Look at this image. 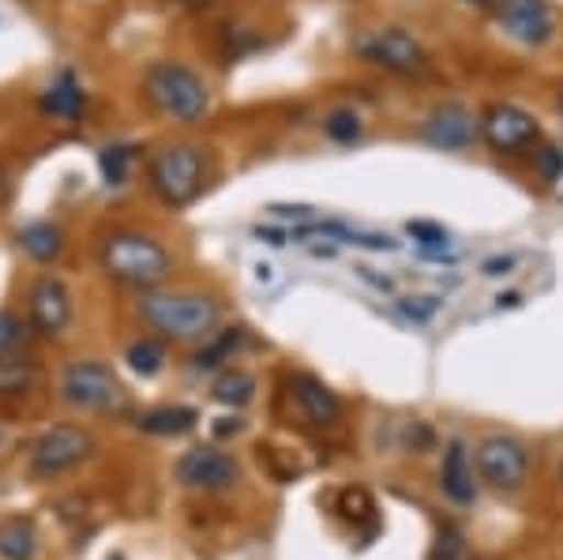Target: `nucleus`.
Returning <instances> with one entry per match:
<instances>
[{
  "label": "nucleus",
  "instance_id": "obj_6",
  "mask_svg": "<svg viewBox=\"0 0 563 560\" xmlns=\"http://www.w3.org/2000/svg\"><path fill=\"white\" fill-rule=\"evenodd\" d=\"M353 53L368 65L395 72V76H421L429 68V53L421 50V42L413 34H406L402 26H379V31H365L353 42Z\"/></svg>",
  "mask_w": 563,
  "mask_h": 560
},
{
  "label": "nucleus",
  "instance_id": "obj_4",
  "mask_svg": "<svg viewBox=\"0 0 563 560\" xmlns=\"http://www.w3.org/2000/svg\"><path fill=\"white\" fill-rule=\"evenodd\" d=\"M143 180H147L151 196L169 211L196 204L207 188V155L199 143L177 140V143H162L147 155L143 166Z\"/></svg>",
  "mask_w": 563,
  "mask_h": 560
},
{
  "label": "nucleus",
  "instance_id": "obj_10",
  "mask_svg": "<svg viewBox=\"0 0 563 560\" xmlns=\"http://www.w3.org/2000/svg\"><path fill=\"white\" fill-rule=\"evenodd\" d=\"M481 140L493 151H499V155H519V151L533 147V143L541 140V129L526 110L504 102L481 117Z\"/></svg>",
  "mask_w": 563,
  "mask_h": 560
},
{
  "label": "nucleus",
  "instance_id": "obj_7",
  "mask_svg": "<svg viewBox=\"0 0 563 560\" xmlns=\"http://www.w3.org/2000/svg\"><path fill=\"white\" fill-rule=\"evenodd\" d=\"M95 451V437L79 426H53L45 429L31 448V471L38 477H57L79 466Z\"/></svg>",
  "mask_w": 563,
  "mask_h": 560
},
{
  "label": "nucleus",
  "instance_id": "obj_18",
  "mask_svg": "<svg viewBox=\"0 0 563 560\" xmlns=\"http://www.w3.org/2000/svg\"><path fill=\"white\" fill-rule=\"evenodd\" d=\"M199 421V414L192 406H154V410L140 414V426L143 432H151V437H185V432H192Z\"/></svg>",
  "mask_w": 563,
  "mask_h": 560
},
{
  "label": "nucleus",
  "instance_id": "obj_31",
  "mask_svg": "<svg viewBox=\"0 0 563 560\" xmlns=\"http://www.w3.org/2000/svg\"><path fill=\"white\" fill-rule=\"evenodd\" d=\"M271 211H275L278 215V219H297V222H308V219H312V215H316V207H286V204H275V207H271Z\"/></svg>",
  "mask_w": 563,
  "mask_h": 560
},
{
  "label": "nucleus",
  "instance_id": "obj_5",
  "mask_svg": "<svg viewBox=\"0 0 563 560\" xmlns=\"http://www.w3.org/2000/svg\"><path fill=\"white\" fill-rule=\"evenodd\" d=\"M60 399L90 414H124L129 410V387L106 361L79 358L60 373Z\"/></svg>",
  "mask_w": 563,
  "mask_h": 560
},
{
  "label": "nucleus",
  "instance_id": "obj_20",
  "mask_svg": "<svg viewBox=\"0 0 563 560\" xmlns=\"http://www.w3.org/2000/svg\"><path fill=\"white\" fill-rule=\"evenodd\" d=\"M34 549H38V541H34L31 523L15 519L8 527H0V557L4 560H31Z\"/></svg>",
  "mask_w": 563,
  "mask_h": 560
},
{
  "label": "nucleus",
  "instance_id": "obj_22",
  "mask_svg": "<svg viewBox=\"0 0 563 560\" xmlns=\"http://www.w3.org/2000/svg\"><path fill=\"white\" fill-rule=\"evenodd\" d=\"M124 361L132 365V373H140V376H147V381H151V376H158L162 365H166V350H162L154 339H140V342H132V347H129Z\"/></svg>",
  "mask_w": 563,
  "mask_h": 560
},
{
  "label": "nucleus",
  "instance_id": "obj_17",
  "mask_svg": "<svg viewBox=\"0 0 563 560\" xmlns=\"http://www.w3.org/2000/svg\"><path fill=\"white\" fill-rule=\"evenodd\" d=\"M440 485L443 493L451 496L455 504H474V471H470V459H466V448L462 440H451L448 444V455H443V471H440Z\"/></svg>",
  "mask_w": 563,
  "mask_h": 560
},
{
  "label": "nucleus",
  "instance_id": "obj_12",
  "mask_svg": "<svg viewBox=\"0 0 563 560\" xmlns=\"http://www.w3.org/2000/svg\"><path fill=\"white\" fill-rule=\"evenodd\" d=\"M87 106H90V95H87L84 79L71 68H60L57 76L38 90V110L42 117H49V121L79 124L87 117Z\"/></svg>",
  "mask_w": 563,
  "mask_h": 560
},
{
  "label": "nucleus",
  "instance_id": "obj_1",
  "mask_svg": "<svg viewBox=\"0 0 563 560\" xmlns=\"http://www.w3.org/2000/svg\"><path fill=\"white\" fill-rule=\"evenodd\" d=\"M95 260L102 275L129 290H158L174 275V252L140 226H109L95 241Z\"/></svg>",
  "mask_w": 563,
  "mask_h": 560
},
{
  "label": "nucleus",
  "instance_id": "obj_9",
  "mask_svg": "<svg viewBox=\"0 0 563 560\" xmlns=\"http://www.w3.org/2000/svg\"><path fill=\"white\" fill-rule=\"evenodd\" d=\"M477 474L496 490H519L530 474V451L515 437H488L477 444Z\"/></svg>",
  "mask_w": 563,
  "mask_h": 560
},
{
  "label": "nucleus",
  "instance_id": "obj_25",
  "mask_svg": "<svg viewBox=\"0 0 563 560\" xmlns=\"http://www.w3.org/2000/svg\"><path fill=\"white\" fill-rule=\"evenodd\" d=\"M406 230H410V238L417 241V245L429 249V252H443L451 245V233L443 230L440 222H410Z\"/></svg>",
  "mask_w": 563,
  "mask_h": 560
},
{
  "label": "nucleus",
  "instance_id": "obj_15",
  "mask_svg": "<svg viewBox=\"0 0 563 560\" xmlns=\"http://www.w3.org/2000/svg\"><path fill=\"white\" fill-rule=\"evenodd\" d=\"M15 241H20L23 256L34 260L38 267H53L60 256H65V249H68L65 230H60L57 222H49V219H34V222L20 226Z\"/></svg>",
  "mask_w": 563,
  "mask_h": 560
},
{
  "label": "nucleus",
  "instance_id": "obj_32",
  "mask_svg": "<svg viewBox=\"0 0 563 560\" xmlns=\"http://www.w3.org/2000/svg\"><path fill=\"white\" fill-rule=\"evenodd\" d=\"M515 264H519V256H496V260H488V264H485V275H507Z\"/></svg>",
  "mask_w": 563,
  "mask_h": 560
},
{
  "label": "nucleus",
  "instance_id": "obj_2",
  "mask_svg": "<svg viewBox=\"0 0 563 560\" xmlns=\"http://www.w3.org/2000/svg\"><path fill=\"white\" fill-rule=\"evenodd\" d=\"M140 90L143 102L151 106L158 117H166L169 124H180V129H192V124H203L211 117V87L199 76L196 68H188L185 61H151L140 76Z\"/></svg>",
  "mask_w": 563,
  "mask_h": 560
},
{
  "label": "nucleus",
  "instance_id": "obj_13",
  "mask_svg": "<svg viewBox=\"0 0 563 560\" xmlns=\"http://www.w3.org/2000/svg\"><path fill=\"white\" fill-rule=\"evenodd\" d=\"M499 26L522 45H544L556 31L544 0H504L499 4Z\"/></svg>",
  "mask_w": 563,
  "mask_h": 560
},
{
  "label": "nucleus",
  "instance_id": "obj_14",
  "mask_svg": "<svg viewBox=\"0 0 563 560\" xmlns=\"http://www.w3.org/2000/svg\"><path fill=\"white\" fill-rule=\"evenodd\" d=\"M477 135H481L477 117L459 102L440 106V110H432L429 121H424V140L443 151H466Z\"/></svg>",
  "mask_w": 563,
  "mask_h": 560
},
{
  "label": "nucleus",
  "instance_id": "obj_21",
  "mask_svg": "<svg viewBox=\"0 0 563 560\" xmlns=\"http://www.w3.org/2000/svg\"><path fill=\"white\" fill-rule=\"evenodd\" d=\"M31 323L23 320L15 309H0V361H12L26 347Z\"/></svg>",
  "mask_w": 563,
  "mask_h": 560
},
{
  "label": "nucleus",
  "instance_id": "obj_26",
  "mask_svg": "<svg viewBox=\"0 0 563 560\" xmlns=\"http://www.w3.org/2000/svg\"><path fill=\"white\" fill-rule=\"evenodd\" d=\"M238 342H241V328L225 331V336H218L207 350H199V354H196V365H199V369H214L218 361L230 354V350H238Z\"/></svg>",
  "mask_w": 563,
  "mask_h": 560
},
{
  "label": "nucleus",
  "instance_id": "obj_29",
  "mask_svg": "<svg viewBox=\"0 0 563 560\" xmlns=\"http://www.w3.org/2000/svg\"><path fill=\"white\" fill-rule=\"evenodd\" d=\"M398 305H402V312L413 316V320H429V316L435 312L432 297H406V301H398Z\"/></svg>",
  "mask_w": 563,
  "mask_h": 560
},
{
  "label": "nucleus",
  "instance_id": "obj_23",
  "mask_svg": "<svg viewBox=\"0 0 563 560\" xmlns=\"http://www.w3.org/2000/svg\"><path fill=\"white\" fill-rule=\"evenodd\" d=\"M129 162H132V147H124V143H109L102 155H98V169H102L106 185H124V177H129Z\"/></svg>",
  "mask_w": 563,
  "mask_h": 560
},
{
  "label": "nucleus",
  "instance_id": "obj_34",
  "mask_svg": "<svg viewBox=\"0 0 563 560\" xmlns=\"http://www.w3.org/2000/svg\"><path fill=\"white\" fill-rule=\"evenodd\" d=\"M466 4H477V8H488V4H496V0H466Z\"/></svg>",
  "mask_w": 563,
  "mask_h": 560
},
{
  "label": "nucleus",
  "instance_id": "obj_24",
  "mask_svg": "<svg viewBox=\"0 0 563 560\" xmlns=\"http://www.w3.org/2000/svg\"><path fill=\"white\" fill-rule=\"evenodd\" d=\"M323 132H327V140H334V143H353V140H361V117L350 110H334L323 121Z\"/></svg>",
  "mask_w": 563,
  "mask_h": 560
},
{
  "label": "nucleus",
  "instance_id": "obj_16",
  "mask_svg": "<svg viewBox=\"0 0 563 560\" xmlns=\"http://www.w3.org/2000/svg\"><path fill=\"white\" fill-rule=\"evenodd\" d=\"M294 399L301 406V414L312 426H334L342 418V403L323 381H316L312 373H297L294 376Z\"/></svg>",
  "mask_w": 563,
  "mask_h": 560
},
{
  "label": "nucleus",
  "instance_id": "obj_11",
  "mask_svg": "<svg viewBox=\"0 0 563 560\" xmlns=\"http://www.w3.org/2000/svg\"><path fill=\"white\" fill-rule=\"evenodd\" d=\"M238 477H241V466L218 448H192L177 459V482L188 485V490L222 493V490H233Z\"/></svg>",
  "mask_w": 563,
  "mask_h": 560
},
{
  "label": "nucleus",
  "instance_id": "obj_8",
  "mask_svg": "<svg viewBox=\"0 0 563 560\" xmlns=\"http://www.w3.org/2000/svg\"><path fill=\"white\" fill-rule=\"evenodd\" d=\"M26 312H31V323L38 328V336L57 339L68 331L71 316H76V305H71V290L60 275L45 271L31 283V294H26Z\"/></svg>",
  "mask_w": 563,
  "mask_h": 560
},
{
  "label": "nucleus",
  "instance_id": "obj_3",
  "mask_svg": "<svg viewBox=\"0 0 563 560\" xmlns=\"http://www.w3.org/2000/svg\"><path fill=\"white\" fill-rule=\"evenodd\" d=\"M135 312L151 331L174 342H196L214 336L218 320H222V305L207 294L196 290H143L135 301Z\"/></svg>",
  "mask_w": 563,
  "mask_h": 560
},
{
  "label": "nucleus",
  "instance_id": "obj_28",
  "mask_svg": "<svg viewBox=\"0 0 563 560\" xmlns=\"http://www.w3.org/2000/svg\"><path fill=\"white\" fill-rule=\"evenodd\" d=\"M462 549H466V541H462V530L459 527H443L440 538H435L429 560H459Z\"/></svg>",
  "mask_w": 563,
  "mask_h": 560
},
{
  "label": "nucleus",
  "instance_id": "obj_19",
  "mask_svg": "<svg viewBox=\"0 0 563 560\" xmlns=\"http://www.w3.org/2000/svg\"><path fill=\"white\" fill-rule=\"evenodd\" d=\"M252 395H256V376L244 369H225L214 381V399L225 406H249Z\"/></svg>",
  "mask_w": 563,
  "mask_h": 560
},
{
  "label": "nucleus",
  "instance_id": "obj_33",
  "mask_svg": "<svg viewBox=\"0 0 563 560\" xmlns=\"http://www.w3.org/2000/svg\"><path fill=\"white\" fill-rule=\"evenodd\" d=\"M177 4H185V8H211L214 0H177Z\"/></svg>",
  "mask_w": 563,
  "mask_h": 560
},
{
  "label": "nucleus",
  "instance_id": "obj_27",
  "mask_svg": "<svg viewBox=\"0 0 563 560\" xmlns=\"http://www.w3.org/2000/svg\"><path fill=\"white\" fill-rule=\"evenodd\" d=\"M533 166H538L541 180L556 185V180L563 177V151L552 147V143H544V147H538V155H533Z\"/></svg>",
  "mask_w": 563,
  "mask_h": 560
},
{
  "label": "nucleus",
  "instance_id": "obj_35",
  "mask_svg": "<svg viewBox=\"0 0 563 560\" xmlns=\"http://www.w3.org/2000/svg\"><path fill=\"white\" fill-rule=\"evenodd\" d=\"M556 106H560V113H563V90H560V102Z\"/></svg>",
  "mask_w": 563,
  "mask_h": 560
},
{
  "label": "nucleus",
  "instance_id": "obj_30",
  "mask_svg": "<svg viewBox=\"0 0 563 560\" xmlns=\"http://www.w3.org/2000/svg\"><path fill=\"white\" fill-rule=\"evenodd\" d=\"M12 196H15V177H12V166L0 158V211L12 207Z\"/></svg>",
  "mask_w": 563,
  "mask_h": 560
}]
</instances>
